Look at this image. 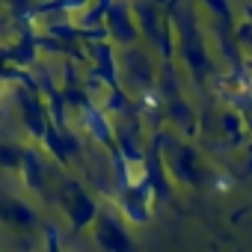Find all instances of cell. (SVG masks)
Here are the masks:
<instances>
[{
    "label": "cell",
    "instance_id": "cell-3",
    "mask_svg": "<svg viewBox=\"0 0 252 252\" xmlns=\"http://www.w3.org/2000/svg\"><path fill=\"white\" fill-rule=\"evenodd\" d=\"M60 208L65 214V225L71 234H80L92 225L98 208H101V199L95 193H89L83 187L80 178L74 175H63L60 178Z\"/></svg>",
    "mask_w": 252,
    "mask_h": 252
},
{
    "label": "cell",
    "instance_id": "cell-7",
    "mask_svg": "<svg viewBox=\"0 0 252 252\" xmlns=\"http://www.w3.org/2000/svg\"><path fill=\"white\" fill-rule=\"evenodd\" d=\"M104 27H107V39L116 48H131L140 42V30L131 12V0H113L107 15H104Z\"/></svg>",
    "mask_w": 252,
    "mask_h": 252
},
{
    "label": "cell",
    "instance_id": "cell-9",
    "mask_svg": "<svg viewBox=\"0 0 252 252\" xmlns=\"http://www.w3.org/2000/svg\"><path fill=\"white\" fill-rule=\"evenodd\" d=\"M163 125L181 137V140H193L199 134V119H196V110L193 104L184 98V95H175V98H166L163 101Z\"/></svg>",
    "mask_w": 252,
    "mask_h": 252
},
{
    "label": "cell",
    "instance_id": "cell-5",
    "mask_svg": "<svg viewBox=\"0 0 252 252\" xmlns=\"http://www.w3.org/2000/svg\"><path fill=\"white\" fill-rule=\"evenodd\" d=\"M74 116H77L80 134H86V140H89L92 146H98V149H104V152L116 146V119H113L107 110H101L98 101L89 98L80 110H74Z\"/></svg>",
    "mask_w": 252,
    "mask_h": 252
},
{
    "label": "cell",
    "instance_id": "cell-10",
    "mask_svg": "<svg viewBox=\"0 0 252 252\" xmlns=\"http://www.w3.org/2000/svg\"><path fill=\"white\" fill-rule=\"evenodd\" d=\"M140 166H143V181L149 184L155 202H158V205L166 202V199L172 196V178H169V172H166V166H163V158H160L155 149H149Z\"/></svg>",
    "mask_w": 252,
    "mask_h": 252
},
{
    "label": "cell",
    "instance_id": "cell-11",
    "mask_svg": "<svg viewBox=\"0 0 252 252\" xmlns=\"http://www.w3.org/2000/svg\"><path fill=\"white\" fill-rule=\"evenodd\" d=\"M217 122H220V134H222V140L228 143V146H243L249 137V125H246V119H243V113L240 110H234V107H225V110H220L217 113Z\"/></svg>",
    "mask_w": 252,
    "mask_h": 252
},
{
    "label": "cell",
    "instance_id": "cell-19",
    "mask_svg": "<svg viewBox=\"0 0 252 252\" xmlns=\"http://www.w3.org/2000/svg\"><path fill=\"white\" fill-rule=\"evenodd\" d=\"M246 125H249V128H252V113H249V122H246Z\"/></svg>",
    "mask_w": 252,
    "mask_h": 252
},
{
    "label": "cell",
    "instance_id": "cell-13",
    "mask_svg": "<svg viewBox=\"0 0 252 252\" xmlns=\"http://www.w3.org/2000/svg\"><path fill=\"white\" fill-rule=\"evenodd\" d=\"M0 220H6L18 228H30L39 222V214L27 199H9V202H0Z\"/></svg>",
    "mask_w": 252,
    "mask_h": 252
},
{
    "label": "cell",
    "instance_id": "cell-1",
    "mask_svg": "<svg viewBox=\"0 0 252 252\" xmlns=\"http://www.w3.org/2000/svg\"><path fill=\"white\" fill-rule=\"evenodd\" d=\"M166 15L172 21V33H175V63H181V71L187 77H193L196 83H202L214 65H211V54H208V42H205V30H202V12L193 0H169Z\"/></svg>",
    "mask_w": 252,
    "mask_h": 252
},
{
    "label": "cell",
    "instance_id": "cell-18",
    "mask_svg": "<svg viewBox=\"0 0 252 252\" xmlns=\"http://www.w3.org/2000/svg\"><path fill=\"white\" fill-rule=\"evenodd\" d=\"M152 3H155V6H160V9H166V6H169V0H152Z\"/></svg>",
    "mask_w": 252,
    "mask_h": 252
},
{
    "label": "cell",
    "instance_id": "cell-4",
    "mask_svg": "<svg viewBox=\"0 0 252 252\" xmlns=\"http://www.w3.org/2000/svg\"><path fill=\"white\" fill-rule=\"evenodd\" d=\"M89 231H92V243L101 252H137V243L131 237V225L122 220V214L116 211L113 202H101Z\"/></svg>",
    "mask_w": 252,
    "mask_h": 252
},
{
    "label": "cell",
    "instance_id": "cell-2",
    "mask_svg": "<svg viewBox=\"0 0 252 252\" xmlns=\"http://www.w3.org/2000/svg\"><path fill=\"white\" fill-rule=\"evenodd\" d=\"M158 77V57L143 45H131V48H119V86L128 95H143L146 89L155 86Z\"/></svg>",
    "mask_w": 252,
    "mask_h": 252
},
{
    "label": "cell",
    "instance_id": "cell-8",
    "mask_svg": "<svg viewBox=\"0 0 252 252\" xmlns=\"http://www.w3.org/2000/svg\"><path fill=\"white\" fill-rule=\"evenodd\" d=\"M15 172H18L24 190H30V193H45V187H48V172H51V158H48L36 143H30V146L21 149V160H18Z\"/></svg>",
    "mask_w": 252,
    "mask_h": 252
},
{
    "label": "cell",
    "instance_id": "cell-12",
    "mask_svg": "<svg viewBox=\"0 0 252 252\" xmlns=\"http://www.w3.org/2000/svg\"><path fill=\"white\" fill-rule=\"evenodd\" d=\"M39 143V149L57 163V166H63V169H68L71 166V158H68V152H65V140H63V128H57V125H45V131H42V137L36 140Z\"/></svg>",
    "mask_w": 252,
    "mask_h": 252
},
{
    "label": "cell",
    "instance_id": "cell-15",
    "mask_svg": "<svg viewBox=\"0 0 252 252\" xmlns=\"http://www.w3.org/2000/svg\"><path fill=\"white\" fill-rule=\"evenodd\" d=\"M193 3L199 6L202 15H208V21L234 27V12H231V3H228V0H193Z\"/></svg>",
    "mask_w": 252,
    "mask_h": 252
},
{
    "label": "cell",
    "instance_id": "cell-6",
    "mask_svg": "<svg viewBox=\"0 0 252 252\" xmlns=\"http://www.w3.org/2000/svg\"><path fill=\"white\" fill-rule=\"evenodd\" d=\"M110 202L116 205V211L122 214V220L128 225H146L152 220V214H155V205H158L152 190H149V184L143 178L128 184L125 190H119Z\"/></svg>",
    "mask_w": 252,
    "mask_h": 252
},
{
    "label": "cell",
    "instance_id": "cell-16",
    "mask_svg": "<svg viewBox=\"0 0 252 252\" xmlns=\"http://www.w3.org/2000/svg\"><path fill=\"white\" fill-rule=\"evenodd\" d=\"M21 149L24 146H15V143H0V166L3 169H15L18 160H21Z\"/></svg>",
    "mask_w": 252,
    "mask_h": 252
},
{
    "label": "cell",
    "instance_id": "cell-14",
    "mask_svg": "<svg viewBox=\"0 0 252 252\" xmlns=\"http://www.w3.org/2000/svg\"><path fill=\"white\" fill-rule=\"evenodd\" d=\"M155 89L166 98H175V95H184V86H181V68L175 65V60L169 63H158V77H155Z\"/></svg>",
    "mask_w": 252,
    "mask_h": 252
},
{
    "label": "cell",
    "instance_id": "cell-17",
    "mask_svg": "<svg viewBox=\"0 0 252 252\" xmlns=\"http://www.w3.org/2000/svg\"><path fill=\"white\" fill-rule=\"evenodd\" d=\"M208 178H211V187H214V190H220V193H228V190H231V178H228L225 172L211 169V172H208Z\"/></svg>",
    "mask_w": 252,
    "mask_h": 252
}]
</instances>
